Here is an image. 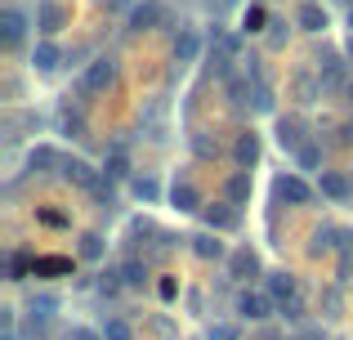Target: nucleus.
I'll return each mask as SVG.
<instances>
[{
	"mask_svg": "<svg viewBox=\"0 0 353 340\" xmlns=\"http://www.w3.org/2000/svg\"><path fill=\"white\" fill-rule=\"evenodd\" d=\"M143 278H148V269L139 260H130L125 269H121V282H125V287H143Z\"/></svg>",
	"mask_w": 353,
	"mask_h": 340,
	"instance_id": "obj_22",
	"label": "nucleus"
},
{
	"mask_svg": "<svg viewBox=\"0 0 353 340\" xmlns=\"http://www.w3.org/2000/svg\"><path fill=\"white\" fill-rule=\"evenodd\" d=\"M277 143H282L286 152L304 148V121H300V117H282V121H277Z\"/></svg>",
	"mask_w": 353,
	"mask_h": 340,
	"instance_id": "obj_5",
	"label": "nucleus"
},
{
	"mask_svg": "<svg viewBox=\"0 0 353 340\" xmlns=\"http://www.w3.org/2000/svg\"><path fill=\"white\" fill-rule=\"evenodd\" d=\"M233 161L250 174V166L259 161V134H255V130H241V134H237V143H233Z\"/></svg>",
	"mask_w": 353,
	"mask_h": 340,
	"instance_id": "obj_2",
	"label": "nucleus"
},
{
	"mask_svg": "<svg viewBox=\"0 0 353 340\" xmlns=\"http://www.w3.org/2000/svg\"><path fill=\"white\" fill-rule=\"evenodd\" d=\"M192 148H197V157H215V143H210L206 134H197V139H192Z\"/></svg>",
	"mask_w": 353,
	"mask_h": 340,
	"instance_id": "obj_33",
	"label": "nucleus"
},
{
	"mask_svg": "<svg viewBox=\"0 0 353 340\" xmlns=\"http://www.w3.org/2000/svg\"><path fill=\"white\" fill-rule=\"evenodd\" d=\"M318 72H322V86H327V90H340V81H345V63H340L336 54H322Z\"/></svg>",
	"mask_w": 353,
	"mask_h": 340,
	"instance_id": "obj_11",
	"label": "nucleus"
},
{
	"mask_svg": "<svg viewBox=\"0 0 353 340\" xmlns=\"http://www.w3.org/2000/svg\"><path fill=\"white\" fill-rule=\"evenodd\" d=\"M268 27H273V32H268V45H282L286 41V32H282L286 23H268Z\"/></svg>",
	"mask_w": 353,
	"mask_h": 340,
	"instance_id": "obj_38",
	"label": "nucleus"
},
{
	"mask_svg": "<svg viewBox=\"0 0 353 340\" xmlns=\"http://www.w3.org/2000/svg\"><path fill=\"white\" fill-rule=\"evenodd\" d=\"M50 314H54V300H50V296H45V300H32V323H36V318L45 323Z\"/></svg>",
	"mask_w": 353,
	"mask_h": 340,
	"instance_id": "obj_29",
	"label": "nucleus"
},
{
	"mask_svg": "<svg viewBox=\"0 0 353 340\" xmlns=\"http://www.w3.org/2000/svg\"><path fill=\"white\" fill-rule=\"evenodd\" d=\"M192 59H197V36L183 32L179 41H174V63H192Z\"/></svg>",
	"mask_w": 353,
	"mask_h": 340,
	"instance_id": "obj_20",
	"label": "nucleus"
},
{
	"mask_svg": "<svg viewBox=\"0 0 353 340\" xmlns=\"http://www.w3.org/2000/svg\"><path fill=\"white\" fill-rule=\"evenodd\" d=\"M322 192H327L331 201H349V197H353L349 174H340V170H322Z\"/></svg>",
	"mask_w": 353,
	"mask_h": 340,
	"instance_id": "obj_7",
	"label": "nucleus"
},
{
	"mask_svg": "<svg viewBox=\"0 0 353 340\" xmlns=\"http://www.w3.org/2000/svg\"><path fill=\"white\" fill-rule=\"evenodd\" d=\"M192 251H197L201 260H224V242H219V237H210V233H197V237H192Z\"/></svg>",
	"mask_w": 353,
	"mask_h": 340,
	"instance_id": "obj_13",
	"label": "nucleus"
},
{
	"mask_svg": "<svg viewBox=\"0 0 353 340\" xmlns=\"http://www.w3.org/2000/svg\"><path fill=\"white\" fill-rule=\"evenodd\" d=\"M121 174H125V152H112L108 157V179H121Z\"/></svg>",
	"mask_w": 353,
	"mask_h": 340,
	"instance_id": "obj_31",
	"label": "nucleus"
},
{
	"mask_svg": "<svg viewBox=\"0 0 353 340\" xmlns=\"http://www.w3.org/2000/svg\"><path fill=\"white\" fill-rule=\"evenodd\" d=\"M81 255H85V260H99V255H103V237L85 233V237H81Z\"/></svg>",
	"mask_w": 353,
	"mask_h": 340,
	"instance_id": "obj_24",
	"label": "nucleus"
},
{
	"mask_svg": "<svg viewBox=\"0 0 353 340\" xmlns=\"http://www.w3.org/2000/svg\"><path fill=\"white\" fill-rule=\"evenodd\" d=\"M112 77H117V63L112 59H94L85 68V77H81V90H85V94H103V90L112 86Z\"/></svg>",
	"mask_w": 353,
	"mask_h": 340,
	"instance_id": "obj_1",
	"label": "nucleus"
},
{
	"mask_svg": "<svg viewBox=\"0 0 353 340\" xmlns=\"http://www.w3.org/2000/svg\"><path fill=\"white\" fill-rule=\"evenodd\" d=\"M32 269H36V278H54V273H68L72 260H63V255H45V260H36Z\"/></svg>",
	"mask_w": 353,
	"mask_h": 340,
	"instance_id": "obj_17",
	"label": "nucleus"
},
{
	"mask_svg": "<svg viewBox=\"0 0 353 340\" xmlns=\"http://www.w3.org/2000/svg\"><path fill=\"white\" fill-rule=\"evenodd\" d=\"M295 94H300V103H313V99H318V86H313L309 72H300V77H295Z\"/></svg>",
	"mask_w": 353,
	"mask_h": 340,
	"instance_id": "obj_21",
	"label": "nucleus"
},
{
	"mask_svg": "<svg viewBox=\"0 0 353 340\" xmlns=\"http://www.w3.org/2000/svg\"><path fill=\"white\" fill-rule=\"evenodd\" d=\"M349 27H353V9H349Z\"/></svg>",
	"mask_w": 353,
	"mask_h": 340,
	"instance_id": "obj_43",
	"label": "nucleus"
},
{
	"mask_svg": "<svg viewBox=\"0 0 353 340\" xmlns=\"http://www.w3.org/2000/svg\"><path fill=\"white\" fill-rule=\"evenodd\" d=\"M295 157H300V166H304V170H313V166L322 161V152H318V143H304V148L295 152Z\"/></svg>",
	"mask_w": 353,
	"mask_h": 340,
	"instance_id": "obj_27",
	"label": "nucleus"
},
{
	"mask_svg": "<svg viewBox=\"0 0 353 340\" xmlns=\"http://www.w3.org/2000/svg\"><path fill=\"white\" fill-rule=\"evenodd\" d=\"M72 340H94V336H90V332H77V336H72Z\"/></svg>",
	"mask_w": 353,
	"mask_h": 340,
	"instance_id": "obj_41",
	"label": "nucleus"
},
{
	"mask_svg": "<svg viewBox=\"0 0 353 340\" xmlns=\"http://www.w3.org/2000/svg\"><path fill=\"white\" fill-rule=\"evenodd\" d=\"M277 197L291 201V206H304V201L313 197V188L300 179V174H282V179H277Z\"/></svg>",
	"mask_w": 353,
	"mask_h": 340,
	"instance_id": "obj_3",
	"label": "nucleus"
},
{
	"mask_svg": "<svg viewBox=\"0 0 353 340\" xmlns=\"http://www.w3.org/2000/svg\"><path fill=\"white\" fill-rule=\"evenodd\" d=\"M63 23H68L63 5H41V32H59Z\"/></svg>",
	"mask_w": 353,
	"mask_h": 340,
	"instance_id": "obj_19",
	"label": "nucleus"
},
{
	"mask_svg": "<svg viewBox=\"0 0 353 340\" xmlns=\"http://www.w3.org/2000/svg\"><path fill=\"white\" fill-rule=\"evenodd\" d=\"M103 5H108V9H125L130 0H103Z\"/></svg>",
	"mask_w": 353,
	"mask_h": 340,
	"instance_id": "obj_40",
	"label": "nucleus"
},
{
	"mask_svg": "<svg viewBox=\"0 0 353 340\" xmlns=\"http://www.w3.org/2000/svg\"><path fill=\"white\" fill-rule=\"evenodd\" d=\"M134 192H139L143 201H152V197H157V179H134Z\"/></svg>",
	"mask_w": 353,
	"mask_h": 340,
	"instance_id": "obj_32",
	"label": "nucleus"
},
{
	"mask_svg": "<svg viewBox=\"0 0 353 340\" xmlns=\"http://www.w3.org/2000/svg\"><path fill=\"white\" fill-rule=\"evenodd\" d=\"M23 14H14V9H5V14H0V41H5V50H14L18 41H23Z\"/></svg>",
	"mask_w": 353,
	"mask_h": 340,
	"instance_id": "obj_9",
	"label": "nucleus"
},
{
	"mask_svg": "<svg viewBox=\"0 0 353 340\" xmlns=\"http://www.w3.org/2000/svg\"><path fill=\"white\" fill-rule=\"evenodd\" d=\"M59 59H63V54H59V45H50V41H45V45H36V54H32L36 72H54V68H59Z\"/></svg>",
	"mask_w": 353,
	"mask_h": 340,
	"instance_id": "obj_16",
	"label": "nucleus"
},
{
	"mask_svg": "<svg viewBox=\"0 0 353 340\" xmlns=\"http://www.w3.org/2000/svg\"><path fill=\"white\" fill-rule=\"evenodd\" d=\"M63 174H68L72 183H81V188H90V192H94L99 183H103V179H99V174H94V166H90V161H81V157L63 161Z\"/></svg>",
	"mask_w": 353,
	"mask_h": 340,
	"instance_id": "obj_6",
	"label": "nucleus"
},
{
	"mask_svg": "<svg viewBox=\"0 0 353 340\" xmlns=\"http://www.w3.org/2000/svg\"><path fill=\"white\" fill-rule=\"evenodd\" d=\"M152 23H157V5H143V9H134V18H130V27H134V32H148Z\"/></svg>",
	"mask_w": 353,
	"mask_h": 340,
	"instance_id": "obj_23",
	"label": "nucleus"
},
{
	"mask_svg": "<svg viewBox=\"0 0 353 340\" xmlns=\"http://www.w3.org/2000/svg\"><path fill=\"white\" fill-rule=\"evenodd\" d=\"M41 219H45V224H54V228H63V224H68V219H63V215H54V210H41Z\"/></svg>",
	"mask_w": 353,
	"mask_h": 340,
	"instance_id": "obj_39",
	"label": "nucleus"
},
{
	"mask_svg": "<svg viewBox=\"0 0 353 340\" xmlns=\"http://www.w3.org/2000/svg\"><path fill=\"white\" fill-rule=\"evenodd\" d=\"M9 273H14V278H23V273H27V255H14V260H9Z\"/></svg>",
	"mask_w": 353,
	"mask_h": 340,
	"instance_id": "obj_36",
	"label": "nucleus"
},
{
	"mask_svg": "<svg viewBox=\"0 0 353 340\" xmlns=\"http://www.w3.org/2000/svg\"><path fill=\"white\" fill-rule=\"evenodd\" d=\"M201 215H206L210 228H237V210L233 206H206Z\"/></svg>",
	"mask_w": 353,
	"mask_h": 340,
	"instance_id": "obj_14",
	"label": "nucleus"
},
{
	"mask_svg": "<svg viewBox=\"0 0 353 340\" xmlns=\"http://www.w3.org/2000/svg\"><path fill=\"white\" fill-rule=\"evenodd\" d=\"M295 23H300L304 32H322V27H327V9H318V5H304L300 14H295Z\"/></svg>",
	"mask_w": 353,
	"mask_h": 340,
	"instance_id": "obj_15",
	"label": "nucleus"
},
{
	"mask_svg": "<svg viewBox=\"0 0 353 340\" xmlns=\"http://www.w3.org/2000/svg\"><path fill=\"white\" fill-rule=\"evenodd\" d=\"M237 314H241V318H250V323H264V318L273 314V300L259 296V291H246V296L237 300Z\"/></svg>",
	"mask_w": 353,
	"mask_h": 340,
	"instance_id": "obj_4",
	"label": "nucleus"
},
{
	"mask_svg": "<svg viewBox=\"0 0 353 340\" xmlns=\"http://www.w3.org/2000/svg\"><path fill=\"white\" fill-rule=\"evenodd\" d=\"M246 197H250V174H246V170H237L233 179H228V201H233V206H241Z\"/></svg>",
	"mask_w": 353,
	"mask_h": 340,
	"instance_id": "obj_18",
	"label": "nucleus"
},
{
	"mask_svg": "<svg viewBox=\"0 0 353 340\" xmlns=\"http://www.w3.org/2000/svg\"><path fill=\"white\" fill-rule=\"evenodd\" d=\"M349 59H353V41H349Z\"/></svg>",
	"mask_w": 353,
	"mask_h": 340,
	"instance_id": "obj_44",
	"label": "nucleus"
},
{
	"mask_svg": "<svg viewBox=\"0 0 353 340\" xmlns=\"http://www.w3.org/2000/svg\"><path fill=\"white\" fill-rule=\"evenodd\" d=\"M174 296H179V282H174V278H161V300H174Z\"/></svg>",
	"mask_w": 353,
	"mask_h": 340,
	"instance_id": "obj_35",
	"label": "nucleus"
},
{
	"mask_svg": "<svg viewBox=\"0 0 353 340\" xmlns=\"http://www.w3.org/2000/svg\"><path fill=\"white\" fill-rule=\"evenodd\" d=\"M170 201H174L179 210H206V206H201V197H197V188H192V179H174Z\"/></svg>",
	"mask_w": 353,
	"mask_h": 340,
	"instance_id": "obj_8",
	"label": "nucleus"
},
{
	"mask_svg": "<svg viewBox=\"0 0 353 340\" xmlns=\"http://www.w3.org/2000/svg\"><path fill=\"white\" fill-rule=\"evenodd\" d=\"M255 108L259 112H273V90H268L264 81H255Z\"/></svg>",
	"mask_w": 353,
	"mask_h": 340,
	"instance_id": "obj_26",
	"label": "nucleus"
},
{
	"mask_svg": "<svg viewBox=\"0 0 353 340\" xmlns=\"http://www.w3.org/2000/svg\"><path fill=\"white\" fill-rule=\"evenodd\" d=\"M349 103H353V86H349Z\"/></svg>",
	"mask_w": 353,
	"mask_h": 340,
	"instance_id": "obj_42",
	"label": "nucleus"
},
{
	"mask_svg": "<svg viewBox=\"0 0 353 340\" xmlns=\"http://www.w3.org/2000/svg\"><path fill=\"white\" fill-rule=\"evenodd\" d=\"M5 340H14V336H5Z\"/></svg>",
	"mask_w": 353,
	"mask_h": 340,
	"instance_id": "obj_45",
	"label": "nucleus"
},
{
	"mask_svg": "<svg viewBox=\"0 0 353 340\" xmlns=\"http://www.w3.org/2000/svg\"><path fill=\"white\" fill-rule=\"evenodd\" d=\"M259 27H264V9H250V14H246V32H259Z\"/></svg>",
	"mask_w": 353,
	"mask_h": 340,
	"instance_id": "obj_34",
	"label": "nucleus"
},
{
	"mask_svg": "<svg viewBox=\"0 0 353 340\" xmlns=\"http://www.w3.org/2000/svg\"><path fill=\"white\" fill-rule=\"evenodd\" d=\"M27 161H32V170H36V166H54L59 157H54L50 148H32V157H27Z\"/></svg>",
	"mask_w": 353,
	"mask_h": 340,
	"instance_id": "obj_30",
	"label": "nucleus"
},
{
	"mask_svg": "<svg viewBox=\"0 0 353 340\" xmlns=\"http://www.w3.org/2000/svg\"><path fill=\"white\" fill-rule=\"evenodd\" d=\"M282 314L291 318V323H300V318H304V305H300V300H295V305H282Z\"/></svg>",
	"mask_w": 353,
	"mask_h": 340,
	"instance_id": "obj_37",
	"label": "nucleus"
},
{
	"mask_svg": "<svg viewBox=\"0 0 353 340\" xmlns=\"http://www.w3.org/2000/svg\"><path fill=\"white\" fill-rule=\"evenodd\" d=\"M210 340H241V332L233 323H215V327H210Z\"/></svg>",
	"mask_w": 353,
	"mask_h": 340,
	"instance_id": "obj_28",
	"label": "nucleus"
},
{
	"mask_svg": "<svg viewBox=\"0 0 353 340\" xmlns=\"http://www.w3.org/2000/svg\"><path fill=\"white\" fill-rule=\"evenodd\" d=\"M228 269H233V278H255V273H259V255L250 251V246H241V251H233Z\"/></svg>",
	"mask_w": 353,
	"mask_h": 340,
	"instance_id": "obj_10",
	"label": "nucleus"
},
{
	"mask_svg": "<svg viewBox=\"0 0 353 340\" xmlns=\"http://www.w3.org/2000/svg\"><path fill=\"white\" fill-rule=\"evenodd\" d=\"M268 291H273L277 300H282V305H295V273H273V278H268Z\"/></svg>",
	"mask_w": 353,
	"mask_h": 340,
	"instance_id": "obj_12",
	"label": "nucleus"
},
{
	"mask_svg": "<svg viewBox=\"0 0 353 340\" xmlns=\"http://www.w3.org/2000/svg\"><path fill=\"white\" fill-rule=\"evenodd\" d=\"M108 340H134V332H130V323H121V318H112V323L103 327Z\"/></svg>",
	"mask_w": 353,
	"mask_h": 340,
	"instance_id": "obj_25",
	"label": "nucleus"
}]
</instances>
